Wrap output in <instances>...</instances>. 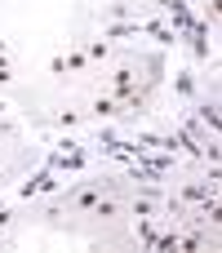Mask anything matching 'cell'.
Wrapping results in <instances>:
<instances>
[{"label": "cell", "mask_w": 222, "mask_h": 253, "mask_svg": "<svg viewBox=\"0 0 222 253\" xmlns=\"http://www.w3.org/2000/svg\"><path fill=\"white\" fill-rule=\"evenodd\" d=\"M0 182H4V173H0Z\"/></svg>", "instance_id": "1"}]
</instances>
